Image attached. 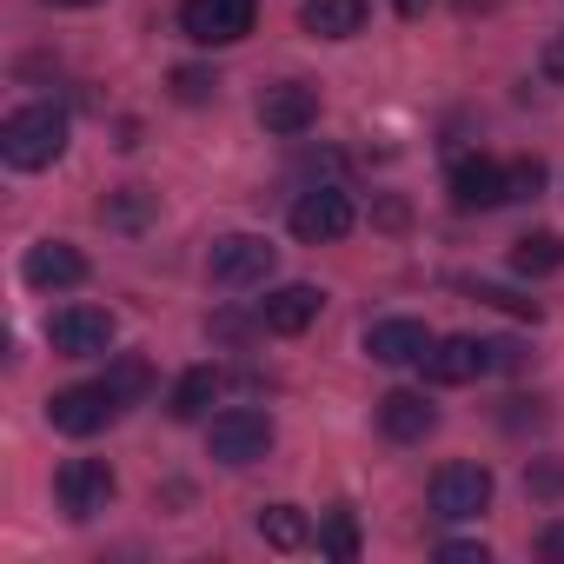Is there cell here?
Segmentation results:
<instances>
[{
    "instance_id": "cell-1",
    "label": "cell",
    "mask_w": 564,
    "mask_h": 564,
    "mask_svg": "<svg viewBox=\"0 0 564 564\" xmlns=\"http://www.w3.org/2000/svg\"><path fill=\"white\" fill-rule=\"evenodd\" d=\"M61 153H67V113L47 107V100L8 113V127H0V160L21 166V173H41V166H54Z\"/></svg>"
},
{
    "instance_id": "cell-2",
    "label": "cell",
    "mask_w": 564,
    "mask_h": 564,
    "mask_svg": "<svg viewBox=\"0 0 564 564\" xmlns=\"http://www.w3.org/2000/svg\"><path fill=\"white\" fill-rule=\"evenodd\" d=\"M272 265H279V246H272L265 232H226V239H213V252H206L213 286H226V293L265 286V279H272Z\"/></svg>"
},
{
    "instance_id": "cell-3",
    "label": "cell",
    "mask_w": 564,
    "mask_h": 564,
    "mask_svg": "<svg viewBox=\"0 0 564 564\" xmlns=\"http://www.w3.org/2000/svg\"><path fill=\"white\" fill-rule=\"evenodd\" d=\"M120 412H127V399H120L107 379H94V386H67V392L47 399V419H54V432H67V438H94V432H107Z\"/></svg>"
},
{
    "instance_id": "cell-4",
    "label": "cell",
    "mask_w": 564,
    "mask_h": 564,
    "mask_svg": "<svg viewBox=\"0 0 564 564\" xmlns=\"http://www.w3.org/2000/svg\"><path fill=\"white\" fill-rule=\"evenodd\" d=\"M259 21V0H180V28L199 47H232Z\"/></svg>"
},
{
    "instance_id": "cell-5",
    "label": "cell",
    "mask_w": 564,
    "mask_h": 564,
    "mask_svg": "<svg viewBox=\"0 0 564 564\" xmlns=\"http://www.w3.org/2000/svg\"><path fill=\"white\" fill-rule=\"evenodd\" d=\"M206 452H213L219 465H252V458H265V452H272V419H265V412L232 405V412H219V419H213Z\"/></svg>"
},
{
    "instance_id": "cell-6",
    "label": "cell",
    "mask_w": 564,
    "mask_h": 564,
    "mask_svg": "<svg viewBox=\"0 0 564 564\" xmlns=\"http://www.w3.org/2000/svg\"><path fill=\"white\" fill-rule=\"evenodd\" d=\"M485 505H491V471H485V465H471V458L438 465V478H432V511H438V518L465 524V518H478Z\"/></svg>"
},
{
    "instance_id": "cell-7",
    "label": "cell",
    "mask_w": 564,
    "mask_h": 564,
    "mask_svg": "<svg viewBox=\"0 0 564 564\" xmlns=\"http://www.w3.org/2000/svg\"><path fill=\"white\" fill-rule=\"evenodd\" d=\"M352 193L346 186H313V193H300L293 199V232L306 239V246H326V239H346L352 232Z\"/></svg>"
},
{
    "instance_id": "cell-8",
    "label": "cell",
    "mask_w": 564,
    "mask_h": 564,
    "mask_svg": "<svg viewBox=\"0 0 564 564\" xmlns=\"http://www.w3.org/2000/svg\"><path fill=\"white\" fill-rule=\"evenodd\" d=\"M54 491H61V511H67L74 524H87V518H100V511L113 505V471H107L100 458H67L61 478H54Z\"/></svg>"
},
{
    "instance_id": "cell-9",
    "label": "cell",
    "mask_w": 564,
    "mask_h": 564,
    "mask_svg": "<svg viewBox=\"0 0 564 564\" xmlns=\"http://www.w3.org/2000/svg\"><path fill=\"white\" fill-rule=\"evenodd\" d=\"M113 313H100V306H67V313H54V326H47V339H54V352L61 359H100L107 346H113Z\"/></svg>"
},
{
    "instance_id": "cell-10",
    "label": "cell",
    "mask_w": 564,
    "mask_h": 564,
    "mask_svg": "<svg viewBox=\"0 0 564 564\" xmlns=\"http://www.w3.org/2000/svg\"><path fill=\"white\" fill-rule=\"evenodd\" d=\"M313 120H319V94H313L306 80H279V87H265V100H259V127H265V133L300 140Z\"/></svg>"
},
{
    "instance_id": "cell-11",
    "label": "cell",
    "mask_w": 564,
    "mask_h": 564,
    "mask_svg": "<svg viewBox=\"0 0 564 564\" xmlns=\"http://www.w3.org/2000/svg\"><path fill=\"white\" fill-rule=\"evenodd\" d=\"M505 199H511V186H505V166H498V160L471 153V160L452 166V206H458V213H491V206H505Z\"/></svg>"
},
{
    "instance_id": "cell-12",
    "label": "cell",
    "mask_w": 564,
    "mask_h": 564,
    "mask_svg": "<svg viewBox=\"0 0 564 564\" xmlns=\"http://www.w3.org/2000/svg\"><path fill=\"white\" fill-rule=\"evenodd\" d=\"M319 306H326L319 286H279V293L259 300V326H265L272 339H300V333L319 319Z\"/></svg>"
},
{
    "instance_id": "cell-13",
    "label": "cell",
    "mask_w": 564,
    "mask_h": 564,
    "mask_svg": "<svg viewBox=\"0 0 564 564\" xmlns=\"http://www.w3.org/2000/svg\"><path fill=\"white\" fill-rule=\"evenodd\" d=\"M432 346L438 339L425 333V319H379V326H366V352L379 366H425Z\"/></svg>"
},
{
    "instance_id": "cell-14",
    "label": "cell",
    "mask_w": 564,
    "mask_h": 564,
    "mask_svg": "<svg viewBox=\"0 0 564 564\" xmlns=\"http://www.w3.org/2000/svg\"><path fill=\"white\" fill-rule=\"evenodd\" d=\"M21 272H28V286H41V293H67V286H80V279H87V259L67 239H41V246H28Z\"/></svg>"
},
{
    "instance_id": "cell-15",
    "label": "cell",
    "mask_w": 564,
    "mask_h": 564,
    "mask_svg": "<svg viewBox=\"0 0 564 564\" xmlns=\"http://www.w3.org/2000/svg\"><path fill=\"white\" fill-rule=\"evenodd\" d=\"M478 372H491V346H485V339H438V346L425 352V379H432V386H465V379H478Z\"/></svg>"
},
{
    "instance_id": "cell-16",
    "label": "cell",
    "mask_w": 564,
    "mask_h": 564,
    "mask_svg": "<svg viewBox=\"0 0 564 564\" xmlns=\"http://www.w3.org/2000/svg\"><path fill=\"white\" fill-rule=\"evenodd\" d=\"M432 425H438V405H432L425 392H386V399H379V432H386V438L419 445V438H432Z\"/></svg>"
},
{
    "instance_id": "cell-17",
    "label": "cell",
    "mask_w": 564,
    "mask_h": 564,
    "mask_svg": "<svg viewBox=\"0 0 564 564\" xmlns=\"http://www.w3.org/2000/svg\"><path fill=\"white\" fill-rule=\"evenodd\" d=\"M300 28L313 41H352L366 28V0H300Z\"/></svg>"
},
{
    "instance_id": "cell-18",
    "label": "cell",
    "mask_w": 564,
    "mask_h": 564,
    "mask_svg": "<svg viewBox=\"0 0 564 564\" xmlns=\"http://www.w3.org/2000/svg\"><path fill=\"white\" fill-rule=\"evenodd\" d=\"M259 538H265L272 551H306V544H313V518H306L300 505H265V511H259Z\"/></svg>"
},
{
    "instance_id": "cell-19",
    "label": "cell",
    "mask_w": 564,
    "mask_h": 564,
    "mask_svg": "<svg viewBox=\"0 0 564 564\" xmlns=\"http://www.w3.org/2000/svg\"><path fill=\"white\" fill-rule=\"evenodd\" d=\"M213 399H219V372H213V366H193V372H180V379H173V392H166V412L186 425V419H199Z\"/></svg>"
},
{
    "instance_id": "cell-20",
    "label": "cell",
    "mask_w": 564,
    "mask_h": 564,
    "mask_svg": "<svg viewBox=\"0 0 564 564\" xmlns=\"http://www.w3.org/2000/svg\"><path fill=\"white\" fill-rule=\"evenodd\" d=\"M564 265V239L557 232H524L518 246H511V272L518 279H544V272H557Z\"/></svg>"
},
{
    "instance_id": "cell-21",
    "label": "cell",
    "mask_w": 564,
    "mask_h": 564,
    "mask_svg": "<svg viewBox=\"0 0 564 564\" xmlns=\"http://www.w3.org/2000/svg\"><path fill=\"white\" fill-rule=\"evenodd\" d=\"M100 219H107L113 232H140V226L153 219V193H147V186H120V193L100 199Z\"/></svg>"
},
{
    "instance_id": "cell-22",
    "label": "cell",
    "mask_w": 564,
    "mask_h": 564,
    "mask_svg": "<svg viewBox=\"0 0 564 564\" xmlns=\"http://www.w3.org/2000/svg\"><path fill=\"white\" fill-rule=\"evenodd\" d=\"M319 551H326V557H339V564H352V557H359V518H352L346 505H333V511H326V524H319Z\"/></svg>"
},
{
    "instance_id": "cell-23",
    "label": "cell",
    "mask_w": 564,
    "mask_h": 564,
    "mask_svg": "<svg viewBox=\"0 0 564 564\" xmlns=\"http://www.w3.org/2000/svg\"><path fill=\"white\" fill-rule=\"evenodd\" d=\"M213 87H219V80H213V74H199V67H180V74H173V100H180V107H206V100H213Z\"/></svg>"
},
{
    "instance_id": "cell-24",
    "label": "cell",
    "mask_w": 564,
    "mask_h": 564,
    "mask_svg": "<svg viewBox=\"0 0 564 564\" xmlns=\"http://www.w3.org/2000/svg\"><path fill=\"white\" fill-rule=\"evenodd\" d=\"M107 386H113V392H120V399L133 405V399H140V392H147L153 379H147V366H140V359H120V366L107 372Z\"/></svg>"
},
{
    "instance_id": "cell-25",
    "label": "cell",
    "mask_w": 564,
    "mask_h": 564,
    "mask_svg": "<svg viewBox=\"0 0 564 564\" xmlns=\"http://www.w3.org/2000/svg\"><path fill=\"white\" fill-rule=\"evenodd\" d=\"M505 186H511V199H531V193L544 186V160H518V166H505Z\"/></svg>"
},
{
    "instance_id": "cell-26",
    "label": "cell",
    "mask_w": 564,
    "mask_h": 564,
    "mask_svg": "<svg viewBox=\"0 0 564 564\" xmlns=\"http://www.w3.org/2000/svg\"><path fill=\"white\" fill-rule=\"evenodd\" d=\"M524 485H531L538 498H564V465H557V458H538V465L524 471Z\"/></svg>"
},
{
    "instance_id": "cell-27",
    "label": "cell",
    "mask_w": 564,
    "mask_h": 564,
    "mask_svg": "<svg viewBox=\"0 0 564 564\" xmlns=\"http://www.w3.org/2000/svg\"><path fill=\"white\" fill-rule=\"evenodd\" d=\"M485 306H505V313H518V319H538V300H518V293H505V286H471Z\"/></svg>"
},
{
    "instance_id": "cell-28",
    "label": "cell",
    "mask_w": 564,
    "mask_h": 564,
    "mask_svg": "<svg viewBox=\"0 0 564 564\" xmlns=\"http://www.w3.org/2000/svg\"><path fill=\"white\" fill-rule=\"evenodd\" d=\"M538 74H544L551 87H564V34H551V41H544V54H538Z\"/></svg>"
},
{
    "instance_id": "cell-29",
    "label": "cell",
    "mask_w": 564,
    "mask_h": 564,
    "mask_svg": "<svg viewBox=\"0 0 564 564\" xmlns=\"http://www.w3.org/2000/svg\"><path fill=\"white\" fill-rule=\"evenodd\" d=\"M438 557H452V564H485V544H471V538H452V544H438Z\"/></svg>"
},
{
    "instance_id": "cell-30",
    "label": "cell",
    "mask_w": 564,
    "mask_h": 564,
    "mask_svg": "<svg viewBox=\"0 0 564 564\" xmlns=\"http://www.w3.org/2000/svg\"><path fill=\"white\" fill-rule=\"evenodd\" d=\"M538 551H544V557H564V524H544V538H538Z\"/></svg>"
},
{
    "instance_id": "cell-31",
    "label": "cell",
    "mask_w": 564,
    "mask_h": 564,
    "mask_svg": "<svg viewBox=\"0 0 564 564\" xmlns=\"http://www.w3.org/2000/svg\"><path fill=\"white\" fill-rule=\"evenodd\" d=\"M425 8H432V0H399V14H405V21H419Z\"/></svg>"
},
{
    "instance_id": "cell-32",
    "label": "cell",
    "mask_w": 564,
    "mask_h": 564,
    "mask_svg": "<svg viewBox=\"0 0 564 564\" xmlns=\"http://www.w3.org/2000/svg\"><path fill=\"white\" fill-rule=\"evenodd\" d=\"M54 8H94V0H54Z\"/></svg>"
}]
</instances>
